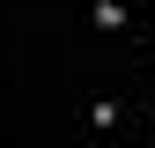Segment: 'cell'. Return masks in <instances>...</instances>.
I'll list each match as a JSON object with an SVG mask.
<instances>
[{
	"label": "cell",
	"mask_w": 155,
	"mask_h": 148,
	"mask_svg": "<svg viewBox=\"0 0 155 148\" xmlns=\"http://www.w3.org/2000/svg\"><path fill=\"white\" fill-rule=\"evenodd\" d=\"M96 30H126V8H118V0H96Z\"/></svg>",
	"instance_id": "obj_1"
}]
</instances>
